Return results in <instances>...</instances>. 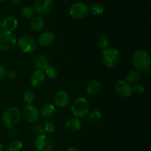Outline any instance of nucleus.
<instances>
[{"label": "nucleus", "instance_id": "1", "mask_svg": "<svg viewBox=\"0 0 151 151\" xmlns=\"http://www.w3.org/2000/svg\"><path fill=\"white\" fill-rule=\"evenodd\" d=\"M150 55L147 51L139 50L135 52L132 58V63L136 70L139 72L148 69L150 65Z\"/></svg>", "mask_w": 151, "mask_h": 151}, {"label": "nucleus", "instance_id": "2", "mask_svg": "<svg viewBox=\"0 0 151 151\" xmlns=\"http://www.w3.org/2000/svg\"><path fill=\"white\" fill-rule=\"evenodd\" d=\"M90 105L85 97H78L72 103L71 111L75 117L84 118L89 113Z\"/></svg>", "mask_w": 151, "mask_h": 151}, {"label": "nucleus", "instance_id": "3", "mask_svg": "<svg viewBox=\"0 0 151 151\" xmlns=\"http://www.w3.org/2000/svg\"><path fill=\"white\" fill-rule=\"evenodd\" d=\"M22 113L16 107H11L7 109L2 114V122L8 128H14L18 125L21 119Z\"/></svg>", "mask_w": 151, "mask_h": 151}, {"label": "nucleus", "instance_id": "4", "mask_svg": "<svg viewBox=\"0 0 151 151\" xmlns=\"http://www.w3.org/2000/svg\"><path fill=\"white\" fill-rule=\"evenodd\" d=\"M102 58L105 66L108 68H112L116 66L119 61L120 53L119 50L114 47H107L103 50Z\"/></svg>", "mask_w": 151, "mask_h": 151}, {"label": "nucleus", "instance_id": "5", "mask_svg": "<svg viewBox=\"0 0 151 151\" xmlns=\"http://www.w3.org/2000/svg\"><path fill=\"white\" fill-rule=\"evenodd\" d=\"M17 43L16 36L13 32L7 30L0 31V49L4 51L13 50Z\"/></svg>", "mask_w": 151, "mask_h": 151}, {"label": "nucleus", "instance_id": "6", "mask_svg": "<svg viewBox=\"0 0 151 151\" xmlns=\"http://www.w3.org/2000/svg\"><path fill=\"white\" fill-rule=\"evenodd\" d=\"M69 15L75 19H83L89 13V7L84 2H76L69 10Z\"/></svg>", "mask_w": 151, "mask_h": 151}, {"label": "nucleus", "instance_id": "7", "mask_svg": "<svg viewBox=\"0 0 151 151\" xmlns=\"http://www.w3.org/2000/svg\"><path fill=\"white\" fill-rule=\"evenodd\" d=\"M34 146L37 151H52L54 145L50 137L45 134H41L35 138Z\"/></svg>", "mask_w": 151, "mask_h": 151}, {"label": "nucleus", "instance_id": "8", "mask_svg": "<svg viewBox=\"0 0 151 151\" xmlns=\"http://www.w3.org/2000/svg\"><path fill=\"white\" fill-rule=\"evenodd\" d=\"M17 43L20 50L24 52H32L36 48V42H35V39L32 37L27 35L21 37Z\"/></svg>", "mask_w": 151, "mask_h": 151}, {"label": "nucleus", "instance_id": "9", "mask_svg": "<svg viewBox=\"0 0 151 151\" xmlns=\"http://www.w3.org/2000/svg\"><path fill=\"white\" fill-rule=\"evenodd\" d=\"M22 115L25 120L30 123H34L38 120L40 111L38 108L34 105H27L22 111Z\"/></svg>", "mask_w": 151, "mask_h": 151}, {"label": "nucleus", "instance_id": "10", "mask_svg": "<svg viewBox=\"0 0 151 151\" xmlns=\"http://www.w3.org/2000/svg\"><path fill=\"white\" fill-rule=\"evenodd\" d=\"M115 91L121 97H128L132 94V86L125 81L119 80L114 85Z\"/></svg>", "mask_w": 151, "mask_h": 151}, {"label": "nucleus", "instance_id": "11", "mask_svg": "<svg viewBox=\"0 0 151 151\" xmlns=\"http://www.w3.org/2000/svg\"><path fill=\"white\" fill-rule=\"evenodd\" d=\"M52 8V0H36L34 4V10L39 15H45Z\"/></svg>", "mask_w": 151, "mask_h": 151}, {"label": "nucleus", "instance_id": "12", "mask_svg": "<svg viewBox=\"0 0 151 151\" xmlns=\"http://www.w3.org/2000/svg\"><path fill=\"white\" fill-rule=\"evenodd\" d=\"M70 100L69 94L65 90H59L54 96V102L58 107L64 108L69 104Z\"/></svg>", "mask_w": 151, "mask_h": 151}, {"label": "nucleus", "instance_id": "13", "mask_svg": "<svg viewBox=\"0 0 151 151\" xmlns=\"http://www.w3.org/2000/svg\"><path fill=\"white\" fill-rule=\"evenodd\" d=\"M46 78L47 77H46L44 72L36 69L30 76L29 81H30L31 86L35 88L41 86L45 83Z\"/></svg>", "mask_w": 151, "mask_h": 151}, {"label": "nucleus", "instance_id": "14", "mask_svg": "<svg viewBox=\"0 0 151 151\" xmlns=\"http://www.w3.org/2000/svg\"><path fill=\"white\" fill-rule=\"evenodd\" d=\"M55 40V35L50 30L43 32L38 38V42L41 47H46L51 45Z\"/></svg>", "mask_w": 151, "mask_h": 151}, {"label": "nucleus", "instance_id": "15", "mask_svg": "<svg viewBox=\"0 0 151 151\" xmlns=\"http://www.w3.org/2000/svg\"><path fill=\"white\" fill-rule=\"evenodd\" d=\"M18 26V20L13 16H7L1 22V27L4 30L13 32Z\"/></svg>", "mask_w": 151, "mask_h": 151}, {"label": "nucleus", "instance_id": "16", "mask_svg": "<svg viewBox=\"0 0 151 151\" xmlns=\"http://www.w3.org/2000/svg\"><path fill=\"white\" fill-rule=\"evenodd\" d=\"M44 20L41 16H34L30 21V28L33 32H39L44 29Z\"/></svg>", "mask_w": 151, "mask_h": 151}, {"label": "nucleus", "instance_id": "17", "mask_svg": "<svg viewBox=\"0 0 151 151\" xmlns=\"http://www.w3.org/2000/svg\"><path fill=\"white\" fill-rule=\"evenodd\" d=\"M81 125H82V123H81V119L75 117V116L69 118L65 123V127L66 129L72 132H76L79 131L81 128Z\"/></svg>", "mask_w": 151, "mask_h": 151}, {"label": "nucleus", "instance_id": "18", "mask_svg": "<svg viewBox=\"0 0 151 151\" xmlns=\"http://www.w3.org/2000/svg\"><path fill=\"white\" fill-rule=\"evenodd\" d=\"M40 111V114L45 119H51L55 114L56 109L54 105L51 103H47L41 107Z\"/></svg>", "mask_w": 151, "mask_h": 151}, {"label": "nucleus", "instance_id": "19", "mask_svg": "<svg viewBox=\"0 0 151 151\" xmlns=\"http://www.w3.org/2000/svg\"><path fill=\"white\" fill-rule=\"evenodd\" d=\"M34 66L38 70H41L44 72L47 68L50 66L49 65V60L45 55H39L35 58L34 60Z\"/></svg>", "mask_w": 151, "mask_h": 151}, {"label": "nucleus", "instance_id": "20", "mask_svg": "<svg viewBox=\"0 0 151 151\" xmlns=\"http://www.w3.org/2000/svg\"><path fill=\"white\" fill-rule=\"evenodd\" d=\"M101 89V85L97 80H92L88 83L86 87V91L89 95H96L100 92Z\"/></svg>", "mask_w": 151, "mask_h": 151}, {"label": "nucleus", "instance_id": "21", "mask_svg": "<svg viewBox=\"0 0 151 151\" xmlns=\"http://www.w3.org/2000/svg\"><path fill=\"white\" fill-rule=\"evenodd\" d=\"M126 82L128 83H136L141 79V72L138 70H131L126 75Z\"/></svg>", "mask_w": 151, "mask_h": 151}, {"label": "nucleus", "instance_id": "22", "mask_svg": "<svg viewBox=\"0 0 151 151\" xmlns=\"http://www.w3.org/2000/svg\"><path fill=\"white\" fill-rule=\"evenodd\" d=\"M96 42H97V44L98 45V47H100V48L105 50V49L107 48L108 46H109V38H108L106 35L101 34V35L97 36Z\"/></svg>", "mask_w": 151, "mask_h": 151}, {"label": "nucleus", "instance_id": "23", "mask_svg": "<svg viewBox=\"0 0 151 151\" xmlns=\"http://www.w3.org/2000/svg\"><path fill=\"white\" fill-rule=\"evenodd\" d=\"M22 97H23L24 101V103H26L27 105H30L32 104V103H33L34 100H35V96L32 90L27 89L24 92Z\"/></svg>", "mask_w": 151, "mask_h": 151}, {"label": "nucleus", "instance_id": "24", "mask_svg": "<svg viewBox=\"0 0 151 151\" xmlns=\"http://www.w3.org/2000/svg\"><path fill=\"white\" fill-rule=\"evenodd\" d=\"M88 119L91 122L97 123L102 119V114L100 113V111L94 110L88 114Z\"/></svg>", "mask_w": 151, "mask_h": 151}, {"label": "nucleus", "instance_id": "25", "mask_svg": "<svg viewBox=\"0 0 151 151\" xmlns=\"http://www.w3.org/2000/svg\"><path fill=\"white\" fill-rule=\"evenodd\" d=\"M46 77L51 80H55L58 77V70L57 68L54 67V66H49L45 71H44Z\"/></svg>", "mask_w": 151, "mask_h": 151}, {"label": "nucleus", "instance_id": "26", "mask_svg": "<svg viewBox=\"0 0 151 151\" xmlns=\"http://www.w3.org/2000/svg\"><path fill=\"white\" fill-rule=\"evenodd\" d=\"M90 11L94 16H100L104 11V7L100 3H94L91 5Z\"/></svg>", "mask_w": 151, "mask_h": 151}, {"label": "nucleus", "instance_id": "27", "mask_svg": "<svg viewBox=\"0 0 151 151\" xmlns=\"http://www.w3.org/2000/svg\"><path fill=\"white\" fill-rule=\"evenodd\" d=\"M35 10L30 6H26L22 10V15L24 19H32L35 15Z\"/></svg>", "mask_w": 151, "mask_h": 151}, {"label": "nucleus", "instance_id": "28", "mask_svg": "<svg viewBox=\"0 0 151 151\" xmlns=\"http://www.w3.org/2000/svg\"><path fill=\"white\" fill-rule=\"evenodd\" d=\"M23 148V143L19 140H13L9 144V151H20Z\"/></svg>", "mask_w": 151, "mask_h": 151}, {"label": "nucleus", "instance_id": "29", "mask_svg": "<svg viewBox=\"0 0 151 151\" xmlns=\"http://www.w3.org/2000/svg\"><path fill=\"white\" fill-rule=\"evenodd\" d=\"M44 131L47 133H52L55 131L56 125L52 121H47L44 125Z\"/></svg>", "mask_w": 151, "mask_h": 151}, {"label": "nucleus", "instance_id": "30", "mask_svg": "<svg viewBox=\"0 0 151 151\" xmlns=\"http://www.w3.org/2000/svg\"><path fill=\"white\" fill-rule=\"evenodd\" d=\"M145 88L144 86L141 85V84H137V85H135L134 87H132V93H134L136 94H142L144 93Z\"/></svg>", "mask_w": 151, "mask_h": 151}, {"label": "nucleus", "instance_id": "31", "mask_svg": "<svg viewBox=\"0 0 151 151\" xmlns=\"http://www.w3.org/2000/svg\"><path fill=\"white\" fill-rule=\"evenodd\" d=\"M5 78H7L9 80H11V81L16 79V78H17V72L14 69H9L8 71H6Z\"/></svg>", "mask_w": 151, "mask_h": 151}, {"label": "nucleus", "instance_id": "32", "mask_svg": "<svg viewBox=\"0 0 151 151\" xmlns=\"http://www.w3.org/2000/svg\"><path fill=\"white\" fill-rule=\"evenodd\" d=\"M7 134H8L9 137L11 139H16L18 137V131L15 128H9Z\"/></svg>", "mask_w": 151, "mask_h": 151}, {"label": "nucleus", "instance_id": "33", "mask_svg": "<svg viewBox=\"0 0 151 151\" xmlns=\"http://www.w3.org/2000/svg\"><path fill=\"white\" fill-rule=\"evenodd\" d=\"M35 132L38 133L39 135H41V134H44L45 131H44V125H42V124H38V125H35Z\"/></svg>", "mask_w": 151, "mask_h": 151}, {"label": "nucleus", "instance_id": "34", "mask_svg": "<svg viewBox=\"0 0 151 151\" xmlns=\"http://www.w3.org/2000/svg\"><path fill=\"white\" fill-rule=\"evenodd\" d=\"M5 75H6L5 69H4V67L2 66V65L0 64V81H1L4 78H5Z\"/></svg>", "mask_w": 151, "mask_h": 151}, {"label": "nucleus", "instance_id": "35", "mask_svg": "<svg viewBox=\"0 0 151 151\" xmlns=\"http://www.w3.org/2000/svg\"><path fill=\"white\" fill-rule=\"evenodd\" d=\"M66 151H80V150L75 147H69L66 149Z\"/></svg>", "mask_w": 151, "mask_h": 151}, {"label": "nucleus", "instance_id": "36", "mask_svg": "<svg viewBox=\"0 0 151 151\" xmlns=\"http://www.w3.org/2000/svg\"><path fill=\"white\" fill-rule=\"evenodd\" d=\"M10 1H11V2L13 3V4H19V3H20L21 0H10Z\"/></svg>", "mask_w": 151, "mask_h": 151}, {"label": "nucleus", "instance_id": "37", "mask_svg": "<svg viewBox=\"0 0 151 151\" xmlns=\"http://www.w3.org/2000/svg\"><path fill=\"white\" fill-rule=\"evenodd\" d=\"M0 151H4V147L1 142H0Z\"/></svg>", "mask_w": 151, "mask_h": 151}, {"label": "nucleus", "instance_id": "38", "mask_svg": "<svg viewBox=\"0 0 151 151\" xmlns=\"http://www.w3.org/2000/svg\"><path fill=\"white\" fill-rule=\"evenodd\" d=\"M1 28H2V27H1V22L0 21V31L1 30Z\"/></svg>", "mask_w": 151, "mask_h": 151}, {"label": "nucleus", "instance_id": "39", "mask_svg": "<svg viewBox=\"0 0 151 151\" xmlns=\"http://www.w3.org/2000/svg\"><path fill=\"white\" fill-rule=\"evenodd\" d=\"M7 1V0H0V1H1V2H3V1Z\"/></svg>", "mask_w": 151, "mask_h": 151}]
</instances>
